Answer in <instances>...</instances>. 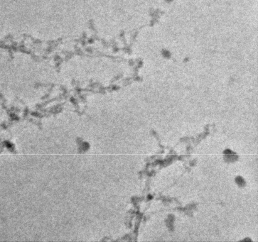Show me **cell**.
Wrapping results in <instances>:
<instances>
[{
    "label": "cell",
    "instance_id": "cell-1",
    "mask_svg": "<svg viewBox=\"0 0 258 242\" xmlns=\"http://www.w3.org/2000/svg\"><path fill=\"white\" fill-rule=\"evenodd\" d=\"M225 154V159L227 161L234 162L238 159V156H237L235 153H234L230 150H226L224 152Z\"/></svg>",
    "mask_w": 258,
    "mask_h": 242
},
{
    "label": "cell",
    "instance_id": "cell-2",
    "mask_svg": "<svg viewBox=\"0 0 258 242\" xmlns=\"http://www.w3.org/2000/svg\"><path fill=\"white\" fill-rule=\"evenodd\" d=\"M236 182H237V183L239 185H240V186H243V185H245V183L244 179L243 178H241V177L237 178H236Z\"/></svg>",
    "mask_w": 258,
    "mask_h": 242
}]
</instances>
